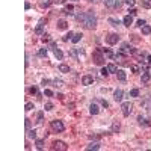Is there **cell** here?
Returning <instances> with one entry per match:
<instances>
[{"mask_svg": "<svg viewBox=\"0 0 151 151\" xmlns=\"http://www.w3.org/2000/svg\"><path fill=\"white\" fill-rule=\"evenodd\" d=\"M76 20H77L79 23H82V24L86 27V29H89V30L95 29V26H97V18H95V15H94L92 11H88V12H85V14L77 15Z\"/></svg>", "mask_w": 151, "mask_h": 151, "instance_id": "6da1fadb", "label": "cell"}, {"mask_svg": "<svg viewBox=\"0 0 151 151\" xmlns=\"http://www.w3.org/2000/svg\"><path fill=\"white\" fill-rule=\"evenodd\" d=\"M50 125H52V128H53L54 132H57V133H61V132H63L65 130V125H63L62 121H59V119H54V121H52L50 123Z\"/></svg>", "mask_w": 151, "mask_h": 151, "instance_id": "7a4b0ae2", "label": "cell"}, {"mask_svg": "<svg viewBox=\"0 0 151 151\" xmlns=\"http://www.w3.org/2000/svg\"><path fill=\"white\" fill-rule=\"evenodd\" d=\"M52 150H54V151H67L68 150V147H67V143L63 142V141H54L53 145H52Z\"/></svg>", "mask_w": 151, "mask_h": 151, "instance_id": "3957f363", "label": "cell"}, {"mask_svg": "<svg viewBox=\"0 0 151 151\" xmlns=\"http://www.w3.org/2000/svg\"><path fill=\"white\" fill-rule=\"evenodd\" d=\"M121 110H123V115L124 116H128L132 113V110H133V104L130 101H125V103L121 104Z\"/></svg>", "mask_w": 151, "mask_h": 151, "instance_id": "277c9868", "label": "cell"}, {"mask_svg": "<svg viewBox=\"0 0 151 151\" xmlns=\"http://www.w3.org/2000/svg\"><path fill=\"white\" fill-rule=\"evenodd\" d=\"M92 57H94V62L97 63V65H103V63H104V57H103V54H101V50H95Z\"/></svg>", "mask_w": 151, "mask_h": 151, "instance_id": "5b68a950", "label": "cell"}, {"mask_svg": "<svg viewBox=\"0 0 151 151\" xmlns=\"http://www.w3.org/2000/svg\"><path fill=\"white\" fill-rule=\"evenodd\" d=\"M118 41H119V36H118V33H109V35L106 36V42H107V44H110V45L116 44Z\"/></svg>", "mask_w": 151, "mask_h": 151, "instance_id": "8992f818", "label": "cell"}, {"mask_svg": "<svg viewBox=\"0 0 151 151\" xmlns=\"http://www.w3.org/2000/svg\"><path fill=\"white\" fill-rule=\"evenodd\" d=\"M138 123H139L141 125H143V127H151V119L150 118H147V116L139 115L138 116Z\"/></svg>", "mask_w": 151, "mask_h": 151, "instance_id": "52a82bcc", "label": "cell"}, {"mask_svg": "<svg viewBox=\"0 0 151 151\" xmlns=\"http://www.w3.org/2000/svg\"><path fill=\"white\" fill-rule=\"evenodd\" d=\"M92 82H94V77L92 76H83L82 77V85H85V86H89V85H92Z\"/></svg>", "mask_w": 151, "mask_h": 151, "instance_id": "ba28073f", "label": "cell"}, {"mask_svg": "<svg viewBox=\"0 0 151 151\" xmlns=\"http://www.w3.org/2000/svg\"><path fill=\"white\" fill-rule=\"evenodd\" d=\"M121 52H123V53H134V48L132 47V45H128L127 42H124V44H123V48H121Z\"/></svg>", "mask_w": 151, "mask_h": 151, "instance_id": "9c48e42d", "label": "cell"}, {"mask_svg": "<svg viewBox=\"0 0 151 151\" xmlns=\"http://www.w3.org/2000/svg\"><path fill=\"white\" fill-rule=\"evenodd\" d=\"M42 30H44V20H41L38 23V26L35 27V33L36 35H42Z\"/></svg>", "mask_w": 151, "mask_h": 151, "instance_id": "30bf717a", "label": "cell"}, {"mask_svg": "<svg viewBox=\"0 0 151 151\" xmlns=\"http://www.w3.org/2000/svg\"><path fill=\"white\" fill-rule=\"evenodd\" d=\"M123 95H124V92H123L121 89H116L115 92H113V98H115V101H121V100H123Z\"/></svg>", "mask_w": 151, "mask_h": 151, "instance_id": "8fae6325", "label": "cell"}, {"mask_svg": "<svg viewBox=\"0 0 151 151\" xmlns=\"http://www.w3.org/2000/svg\"><path fill=\"white\" fill-rule=\"evenodd\" d=\"M89 112H91L92 115H98V113H100V109H98V106L95 103H92V104L89 106Z\"/></svg>", "mask_w": 151, "mask_h": 151, "instance_id": "7c38bea8", "label": "cell"}, {"mask_svg": "<svg viewBox=\"0 0 151 151\" xmlns=\"http://www.w3.org/2000/svg\"><path fill=\"white\" fill-rule=\"evenodd\" d=\"M123 23H124V26L130 27V24H133V17H132V15H125L124 20H123Z\"/></svg>", "mask_w": 151, "mask_h": 151, "instance_id": "4fadbf2b", "label": "cell"}, {"mask_svg": "<svg viewBox=\"0 0 151 151\" xmlns=\"http://www.w3.org/2000/svg\"><path fill=\"white\" fill-rule=\"evenodd\" d=\"M57 29H59V30H65V29H68V23H67L65 20H59V21H57Z\"/></svg>", "mask_w": 151, "mask_h": 151, "instance_id": "5bb4252c", "label": "cell"}, {"mask_svg": "<svg viewBox=\"0 0 151 151\" xmlns=\"http://www.w3.org/2000/svg\"><path fill=\"white\" fill-rule=\"evenodd\" d=\"M116 77H118V80H121V82H125V79H127L125 71H123V70H118V71H116Z\"/></svg>", "mask_w": 151, "mask_h": 151, "instance_id": "9a60e30c", "label": "cell"}, {"mask_svg": "<svg viewBox=\"0 0 151 151\" xmlns=\"http://www.w3.org/2000/svg\"><path fill=\"white\" fill-rule=\"evenodd\" d=\"M86 150H88V151H91V150H100V143H98V142L89 143L88 147H86Z\"/></svg>", "mask_w": 151, "mask_h": 151, "instance_id": "2e32d148", "label": "cell"}, {"mask_svg": "<svg viewBox=\"0 0 151 151\" xmlns=\"http://www.w3.org/2000/svg\"><path fill=\"white\" fill-rule=\"evenodd\" d=\"M151 79V74L150 73H142V83H148Z\"/></svg>", "mask_w": 151, "mask_h": 151, "instance_id": "e0dca14e", "label": "cell"}, {"mask_svg": "<svg viewBox=\"0 0 151 151\" xmlns=\"http://www.w3.org/2000/svg\"><path fill=\"white\" fill-rule=\"evenodd\" d=\"M59 71L61 73H70V67L65 65V63H61V65H59Z\"/></svg>", "mask_w": 151, "mask_h": 151, "instance_id": "ac0fdd59", "label": "cell"}, {"mask_svg": "<svg viewBox=\"0 0 151 151\" xmlns=\"http://www.w3.org/2000/svg\"><path fill=\"white\" fill-rule=\"evenodd\" d=\"M142 33H143V35H150V33H151V26H148V24L142 26Z\"/></svg>", "mask_w": 151, "mask_h": 151, "instance_id": "d6986e66", "label": "cell"}, {"mask_svg": "<svg viewBox=\"0 0 151 151\" xmlns=\"http://www.w3.org/2000/svg\"><path fill=\"white\" fill-rule=\"evenodd\" d=\"M80 39H82V33H74V36L71 38V41L74 42V44H77Z\"/></svg>", "mask_w": 151, "mask_h": 151, "instance_id": "ffe728a7", "label": "cell"}, {"mask_svg": "<svg viewBox=\"0 0 151 151\" xmlns=\"http://www.w3.org/2000/svg\"><path fill=\"white\" fill-rule=\"evenodd\" d=\"M35 145H36V148H38V150H44V141H41V139H36Z\"/></svg>", "mask_w": 151, "mask_h": 151, "instance_id": "44dd1931", "label": "cell"}, {"mask_svg": "<svg viewBox=\"0 0 151 151\" xmlns=\"http://www.w3.org/2000/svg\"><path fill=\"white\" fill-rule=\"evenodd\" d=\"M119 127H121V125H119V123H118V121H113V124H112V132H113V133H116V132L119 130Z\"/></svg>", "mask_w": 151, "mask_h": 151, "instance_id": "7402d4cb", "label": "cell"}, {"mask_svg": "<svg viewBox=\"0 0 151 151\" xmlns=\"http://www.w3.org/2000/svg\"><path fill=\"white\" fill-rule=\"evenodd\" d=\"M54 56H56V57H57V59L61 61V59L63 57V53L61 52V50H59V48H54Z\"/></svg>", "mask_w": 151, "mask_h": 151, "instance_id": "603a6c76", "label": "cell"}, {"mask_svg": "<svg viewBox=\"0 0 151 151\" xmlns=\"http://www.w3.org/2000/svg\"><path fill=\"white\" fill-rule=\"evenodd\" d=\"M142 6L145 9H151V0H142Z\"/></svg>", "mask_w": 151, "mask_h": 151, "instance_id": "cb8c5ba5", "label": "cell"}, {"mask_svg": "<svg viewBox=\"0 0 151 151\" xmlns=\"http://www.w3.org/2000/svg\"><path fill=\"white\" fill-rule=\"evenodd\" d=\"M107 71L109 73H116L118 70H116V67L113 65V63H109V65H107Z\"/></svg>", "mask_w": 151, "mask_h": 151, "instance_id": "d4e9b609", "label": "cell"}, {"mask_svg": "<svg viewBox=\"0 0 151 151\" xmlns=\"http://www.w3.org/2000/svg\"><path fill=\"white\" fill-rule=\"evenodd\" d=\"M53 3V0H44V2H41V6L42 8H47V6H50Z\"/></svg>", "mask_w": 151, "mask_h": 151, "instance_id": "484cf974", "label": "cell"}, {"mask_svg": "<svg viewBox=\"0 0 151 151\" xmlns=\"http://www.w3.org/2000/svg\"><path fill=\"white\" fill-rule=\"evenodd\" d=\"M27 136L32 138V139H36V130H29L27 132Z\"/></svg>", "mask_w": 151, "mask_h": 151, "instance_id": "4316f807", "label": "cell"}, {"mask_svg": "<svg viewBox=\"0 0 151 151\" xmlns=\"http://www.w3.org/2000/svg\"><path fill=\"white\" fill-rule=\"evenodd\" d=\"M109 23H110V24H112V26H118V24H119V20H115V18H112V17H110V18H109Z\"/></svg>", "mask_w": 151, "mask_h": 151, "instance_id": "83f0119b", "label": "cell"}, {"mask_svg": "<svg viewBox=\"0 0 151 151\" xmlns=\"http://www.w3.org/2000/svg\"><path fill=\"white\" fill-rule=\"evenodd\" d=\"M73 9H74V6H73V5H67V6H65V9H63V12H65V14H70Z\"/></svg>", "mask_w": 151, "mask_h": 151, "instance_id": "f1b7e54d", "label": "cell"}, {"mask_svg": "<svg viewBox=\"0 0 151 151\" xmlns=\"http://www.w3.org/2000/svg\"><path fill=\"white\" fill-rule=\"evenodd\" d=\"M101 52H103V53L106 54L107 57H110V59H112V57H115V54L112 53V52H110V50H101Z\"/></svg>", "mask_w": 151, "mask_h": 151, "instance_id": "f546056e", "label": "cell"}, {"mask_svg": "<svg viewBox=\"0 0 151 151\" xmlns=\"http://www.w3.org/2000/svg\"><path fill=\"white\" fill-rule=\"evenodd\" d=\"M138 95H139V89H132V91H130V97H138Z\"/></svg>", "mask_w": 151, "mask_h": 151, "instance_id": "4dcf8cb0", "label": "cell"}, {"mask_svg": "<svg viewBox=\"0 0 151 151\" xmlns=\"http://www.w3.org/2000/svg\"><path fill=\"white\" fill-rule=\"evenodd\" d=\"M24 109H26V112H29V110L35 109V106H33V103H26V106H24Z\"/></svg>", "mask_w": 151, "mask_h": 151, "instance_id": "1f68e13d", "label": "cell"}, {"mask_svg": "<svg viewBox=\"0 0 151 151\" xmlns=\"http://www.w3.org/2000/svg\"><path fill=\"white\" fill-rule=\"evenodd\" d=\"M130 70H132V73L138 74V73H139V67H138V65H132V67H130Z\"/></svg>", "mask_w": 151, "mask_h": 151, "instance_id": "d6a6232c", "label": "cell"}, {"mask_svg": "<svg viewBox=\"0 0 151 151\" xmlns=\"http://www.w3.org/2000/svg\"><path fill=\"white\" fill-rule=\"evenodd\" d=\"M104 3H106V6H109V8H112V6L115 5V0H104Z\"/></svg>", "mask_w": 151, "mask_h": 151, "instance_id": "836d02e7", "label": "cell"}, {"mask_svg": "<svg viewBox=\"0 0 151 151\" xmlns=\"http://www.w3.org/2000/svg\"><path fill=\"white\" fill-rule=\"evenodd\" d=\"M73 36H74V33H73V32H70V33H67V35L63 36V41H68V39H71Z\"/></svg>", "mask_w": 151, "mask_h": 151, "instance_id": "e575fe53", "label": "cell"}, {"mask_svg": "<svg viewBox=\"0 0 151 151\" xmlns=\"http://www.w3.org/2000/svg\"><path fill=\"white\" fill-rule=\"evenodd\" d=\"M38 54H39V56H42V57H44V56H47V48H41V50L38 52Z\"/></svg>", "mask_w": 151, "mask_h": 151, "instance_id": "d590c367", "label": "cell"}, {"mask_svg": "<svg viewBox=\"0 0 151 151\" xmlns=\"http://www.w3.org/2000/svg\"><path fill=\"white\" fill-rule=\"evenodd\" d=\"M107 74H109V71H107V67L101 68V76H103V77H107Z\"/></svg>", "mask_w": 151, "mask_h": 151, "instance_id": "8d00e7d4", "label": "cell"}, {"mask_svg": "<svg viewBox=\"0 0 151 151\" xmlns=\"http://www.w3.org/2000/svg\"><path fill=\"white\" fill-rule=\"evenodd\" d=\"M42 118H44V113H42V112H39V113H38V124H41V123H42Z\"/></svg>", "mask_w": 151, "mask_h": 151, "instance_id": "74e56055", "label": "cell"}, {"mask_svg": "<svg viewBox=\"0 0 151 151\" xmlns=\"http://www.w3.org/2000/svg\"><path fill=\"white\" fill-rule=\"evenodd\" d=\"M54 86H63V82L62 80H53Z\"/></svg>", "mask_w": 151, "mask_h": 151, "instance_id": "f35d334b", "label": "cell"}, {"mask_svg": "<svg viewBox=\"0 0 151 151\" xmlns=\"http://www.w3.org/2000/svg\"><path fill=\"white\" fill-rule=\"evenodd\" d=\"M52 109H53V103H50V101L45 103V110H52Z\"/></svg>", "mask_w": 151, "mask_h": 151, "instance_id": "ab89813d", "label": "cell"}, {"mask_svg": "<svg viewBox=\"0 0 151 151\" xmlns=\"http://www.w3.org/2000/svg\"><path fill=\"white\" fill-rule=\"evenodd\" d=\"M136 14H138V11H136V9H128V15H132V17H133V15H136Z\"/></svg>", "mask_w": 151, "mask_h": 151, "instance_id": "60d3db41", "label": "cell"}, {"mask_svg": "<svg viewBox=\"0 0 151 151\" xmlns=\"http://www.w3.org/2000/svg\"><path fill=\"white\" fill-rule=\"evenodd\" d=\"M44 95H47V97H52V95H53V92H52L50 89H45V91H44Z\"/></svg>", "mask_w": 151, "mask_h": 151, "instance_id": "b9f144b4", "label": "cell"}, {"mask_svg": "<svg viewBox=\"0 0 151 151\" xmlns=\"http://www.w3.org/2000/svg\"><path fill=\"white\" fill-rule=\"evenodd\" d=\"M145 24H147V23H145V21H143V20H138V24H136V26L142 27V26H145Z\"/></svg>", "mask_w": 151, "mask_h": 151, "instance_id": "7bdbcfd3", "label": "cell"}, {"mask_svg": "<svg viewBox=\"0 0 151 151\" xmlns=\"http://www.w3.org/2000/svg\"><path fill=\"white\" fill-rule=\"evenodd\" d=\"M121 3H123V2H121V0H115V5H113V6H115V8H121Z\"/></svg>", "mask_w": 151, "mask_h": 151, "instance_id": "ee69618b", "label": "cell"}, {"mask_svg": "<svg viewBox=\"0 0 151 151\" xmlns=\"http://www.w3.org/2000/svg\"><path fill=\"white\" fill-rule=\"evenodd\" d=\"M50 41V35H42V42H47Z\"/></svg>", "mask_w": 151, "mask_h": 151, "instance_id": "f6af8a7d", "label": "cell"}, {"mask_svg": "<svg viewBox=\"0 0 151 151\" xmlns=\"http://www.w3.org/2000/svg\"><path fill=\"white\" fill-rule=\"evenodd\" d=\"M26 130H30V119H26Z\"/></svg>", "mask_w": 151, "mask_h": 151, "instance_id": "bcb514c9", "label": "cell"}, {"mask_svg": "<svg viewBox=\"0 0 151 151\" xmlns=\"http://www.w3.org/2000/svg\"><path fill=\"white\" fill-rule=\"evenodd\" d=\"M30 94H38V89H36L35 86H32V88H30Z\"/></svg>", "mask_w": 151, "mask_h": 151, "instance_id": "7dc6e473", "label": "cell"}, {"mask_svg": "<svg viewBox=\"0 0 151 151\" xmlns=\"http://www.w3.org/2000/svg\"><path fill=\"white\" fill-rule=\"evenodd\" d=\"M125 3H127V5H130V6H133L134 5V0H124Z\"/></svg>", "mask_w": 151, "mask_h": 151, "instance_id": "c3c4849f", "label": "cell"}, {"mask_svg": "<svg viewBox=\"0 0 151 151\" xmlns=\"http://www.w3.org/2000/svg\"><path fill=\"white\" fill-rule=\"evenodd\" d=\"M101 104H103V107H109V103H107L106 100H101Z\"/></svg>", "mask_w": 151, "mask_h": 151, "instance_id": "681fc988", "label": "cell"}, {"mask_svg": "<svg viewBox=\"0 0 151 151\" xmlns=\"http://www.w3.org/2000/svg\"><path fill=\"white\" fill-rule=\"evenodd\" d=\"M148 61H150V62H151V54H150V56H148Z\"/></svg>", "mask_w": 151, "mask_h": 151, "instance_id": "f907efd6", "label": "cell"}, {"mask_svg": "<svg viewBox=\"0 0 151 151\" xmlns=\"http://www.w3.org/2000/svg\"><path fill=\"white\" fill-rule=\"evenodd\" d=\"M88 2H97V0H88Z\"/></svg>", "mask_w": 151, "mask_h": 151, "instance_id": "816d5d0a", "label": "cell"}]
</instances>
